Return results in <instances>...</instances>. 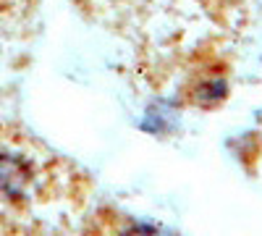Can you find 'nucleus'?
Instances as JSON below:
<instances>
[]
</instances>
